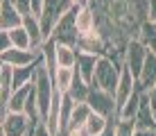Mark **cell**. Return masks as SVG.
Masks as SVG:
<instances>
[{"instance_id": "obj_27", "label": "cell", "mask_w": 156, "mask_h": 136, "mask_svg": "<svg viewBox=\"0 0 156 136\" xmlns=\"http://www.w3.org/2000/svg\"><path fill=\"white\" fill-rule=\"evenodd\" d=\"M0 46H2V52L5 50H12V39H9L7 32H2V36H0Z\"/></svg>"}, {"instance_id": "obj_29", "label": "cell", "mask_w": 156, "mask_h": 136, "mask_svg": "<svg viewBox=\"0 0 156 136\" xmlns=\"http://www.w3.org/2000/svg\"><path fill=\"white\" fill-rule=\"evenodd\" d=\"M133 136H156V129H136Z\"/></svg>"}, {"instance_id": "obj_4", "label": "cell", "mask_w": 156, "mask_h": 136, "mask_svg": "<svg viewBox=\"0 0 156 136\" xmlns=\"http://www.w3.org/2000/svg\"><path fill=\"white\" fill-rule=\"evenodd\" d=\"M75 12H77V7H73L70 12H68V14L57 23L55 34H52V41H57V43H68V46H75V48H77L79 32H77V25H75Z\"/></svg>"}, {"instance_id": "obj_9", "label": "cell", "mask_w": 156, "mask_h": 136, "mask_svg": "<svg viewBox=\"0 0 156 136\" xmlns=\"http://www.w3.org/2000/svg\"><path fill=\"white\" fill-rule=\"evenodd\" d=\"M75 25H77L79 36L98 30V12H95L93 5H82V7H77V12H75Z\"/></svg>"}, {"instance_id": "obj_14", "label": "cell", "mask_w": 156, "mask_h": 136, "mask_svg": "<svg viewBox=\"0 0 156 136\" xmlns=\"http://www.w3.org/2000/svg\"><path fill=\"white\" fill-rule=\"evenodd\" d=\"M154 84H156V52H149L147 59H145V66L140 70V75H138V89L145 93Z\"/></svg>"}, {"instance_id": "obj_25", "label": "cell", "mask_w": 156, "mask_h": 136, "mask_svg": "<svg viewBox=\"0 0 156 136\" xmlns=\"http://www.w3.org/2000/svg\"><path fill=\"white\" fill-rule=\"evenodd\" d=\"M14 2V7L18 9L23 16H30L32 14V0H12Z\"/></svg>"}, {"instance_id": "obj_1", "label": "cell", "mask_w": 156, "mask_h": 136, "mask_svg": "<svg viewBox=\"0 0 156 136\" xmlns=\"http://www.w3.org/2000/svg\"><path fill=\"white\" fill-rule=\"evenodd\" d=\"M122 66H125V64H120L118 59L109 57V54H102V57H98L93 86H100V89H104V91H109V93L115 95V89H118V82H120Z\"/></svg>"}, {"instance_id": "obj_19", "label": "cell", "mask_w": 156, "mask_h": 136, "mask_svg": "<svg viewBox=\"0 0 156 136\" xmlns=\"http://www.w3.org/2000/svg\"><path fill=\"white\" fill-rule=\"evenodd\" d=\"M7 34H9V39H12V48H16V50H34L32 36L27 34V30H25L23 25H20V27H14V30H9Z\"/></svg>"}, {"instance_id": "obj_10", "label": "cell", "mask_w": 156, "mask_h": 136, "mask_svg": "<svg viewBox=\"0 0 156 136\" xmlns=\"http://www.w3.org/2000/svg\"><path fill=\"white\" fill-rule=\"evenodd\" d=\"M23 18L25 16L14 7L12 0H0V30L2 32H9L14 27H20L23 25Z\"/></svg>"}, {"instance_id": "obj_8", "label": "cell", "mask_w": 156, "mask_h": 136, "mask_svg": "<svg viewBox=\"0 0 156 136\" xmlns=\"http://www.w3.org/2000/svg\"><path fill=\"white\" fill-rule=\"evenodd\" d=\"M77 50L79 52H86V54L102 57V54H106V41H104V36L100 34V30H95V32H88V34L79 36Z\"/></svg>"}, {"instance_id": "obj_23", "label": "cell", "mask_w": 156, "mask_h": 136, "mask_svg": "<svg viewBox=\"0 0 156 136\" xmlns=\"http://www.w3.org/2000/svg\"><path fill=\"white\" fill-rule=\"evenodd\" d=\"M88 91H90V84H86V82L79 77V73H77V77H75V84H73V89L68 91V95H70L75 102H86V97H88Z\"/></svg>"}, {"instance_id": "obj_16", "label": "cell", "mask_w": 156, "mask_h": 136, "mask_svg": "<svg viewBox=\"0 0 156 136\" xmlns=\"http://www.w3.org/2000/svg\"><path fill=\"white\" fill-rule=\"evenodd\" d=\"M90 113H93V109H90L88 102H75V109L70 113V120H68L66 132H68V129H84V125L90 118ZM66 132H63V134H66Z\"/></svg>"}, {"instance_id": "obj_7", "label": "cell", "mask_w": 156, "mask_h": 136, "mask_svg": "<svg viewBox=\"0 0 156 136\" xmlns=\"http://www.w3.org/2000/svg\"><path fill=\"white\" fill-rule=\"evenodd\" d=\"M41 61V48L39 50H5L2 52V64H9L14 68H23V66H34Z\"/></svg>"}, {"instance_id": "obj_15", "label": "cell", "mask_w": 156, "mask_h": 136, "mask_svg": "<svg viewBox=\"0 0 156 136\" xmlns=\"http://www.w3.org/2000/svg\"><path fill=\"white\" fill-rule=\"evenodd\" d=\"M95 66H98V57L95 54H86V52H79L77 57V66L75 70L79 73L86 84H93V77H95Z\"/></svg>"}, {"instance_id": "obj_18", "label": "cell", "mask_w": 156, "mask_h": 136, "mask_svg": "<svg viewBox=\"0 0 156 136\" xmlns=\"http://www.w3.org/2000/svg\"><path fill=\"white\" fill-rule=\"evenodd\" d=\"M75 77H77V70L75 68H57L52 73V79H55V89L59 93H68L75 84Z\"/></svg>"}, {"instance_id": "obj_22", "label": "cell", "mask_w": 156, "mask_h": 136, "mask_svg": "<svg viewBox=\"0 0 156 136\" xmlns=\"http://www.w3.org/2000/svg\"><path fill=\"white\" fill-rule=\"evenodd\" d=\"M36 66H39V64H34V66H23V68H14V91L34 82V77H36Z\"/></svg>"}, {"instance_id": "obj_17", "label": "cell", "mask_w": 156, "mask_h": 136, "mask_svg": "<svg viewBox=\"0 0 156 136\" xmlns=\"http://www.w3.org/2000/svg\"><path fill=\"white\" fill-rule=\"evenodd\" d=\"M113 123H115V120H111V118L100 116V113L93 111V113H90V118H88L86 125H84V134H86V136H102Z\"/></svg>"}, {"instance_id": "obj_20", "label": "cell", "mask_w": 156, "mask_h": 136, "mask_svg": "<svg viewBox=\"0 0 156 136\" xmlns=\"http://www.w3.org/2000/svg\"><path fill=\"white\" fill-rule=\"evenodd\" d=\"M136 39L140 41L149 52H156V23H152V20H145V23L140 25V32H138Z\"/></svg>"}, {"instance_id": "obj_2", "label": "cell", "mask_w": 156, "mask_h": 136, "mask_svg": "<svg viewBox=\"0 0 156 136\" xmlns=\"http://www.w3.org/2000/svg\"><path fill=\"white\" fill-rule=\"evenodd\" d=\"M86 102L90 105V109H93L95 113L106 116V118H111V120H118V107H115L113 93H109V91H104V89H100V86L90 84V91H88Z\"/></svg>"}, {"instance_id": "obj_30", "label": "cell", "mask_w": 156, "mask_h": 136, "mask_svg": "<svg viewBox=\"0 0 156 136\" xmlns=\"http://www.w3.org/2000/svg\"><path fill=\"white\" fill-rule=\"evenodd\" d=\"M63 136H86V134H84V129H68Z\"/></svg>"}, {"instance_id": "obj_13", "label": "cell", "mask_w": 156, "mask_h": 136, "mask_svg": "<svg viewBox=\"0 0 156 136\" xmlns=\"http://www.w3.org/2000/svg\"><path fill=\"white\" fill-rule=\"evenodd\" d=\"M136 127L138 129H156V113L152 105H149V97L147 93H143L140 97V107H138V113H136Z\"/></svg>"}, {"instance_id": "obj_31", "label": "cell", "mask_w": 156, "mask_h": 136, "mask_svg": "<svg viewBox=\"0 0 156 136\" xmlns=\"http://www.w3.org/2000/svg\"><path fill=\"white\" fill-rule=\"evenodd\" d=\"M73 7H82V5H90V0H70Z\"/></svg>"}, {"instance_id": "obj_32", "label": "cell", "mask_w": 156, "mask_h": 136, "mask_svg": "<svg viewBox=\"0 0 156 136\" xmlns=\"http://www.w3.org/2000/svg\"><path fill=\"white\" fill-rule=\"evenodd\" d=\"M102 136H115V123H113V125H111V127H109V129H106V132H104V134H102Z\"/></svg>"}, {"instance_id": "obj_12", "label": "cell", "mask_w": 156, "mask_h": 136, "mask_svg": "<svg viewBox=\"0 0 156 136\" xmlns=\"http://www.w3.org/2000/svg\"><path fill=\"white\" fill-rule=\"evenodd\" d=\"M79 50L68 43H57L55 41V66L57 68H75L77 66Z\"/></svg>"}, {"instance_id": "obj_21", "label": "cell", "mask_w": 156, "mask_h": 136, "mask_svg": "<svg viewBox=\"0 0 156 136\" xmlns=\"http://www.w3.org/2000/svg\"><path fill=\"white\" fill-rule=\"evenodd\" d=\"M140 97H143V91H136V93L129 97L127 105L118 111V120H136L138 107H140Z\"/></svg>"}, {"instance_id": "obj_5", "label": "cell", "mask_w": 156, "mask_h": 136, "mask_svg": "<svg viewBox=\"0 0 156 136\" xmlns=\"http://www.w3.org/2000/svg\"><path fill=\"white\" fill-rule=\"evenodd\" d=\"M147 54H149V50L143 46L138 39H131L127 43V48H125V66L133 73V77L138 79V75H140V70H143V66H145V59H147Z\"/></svg>"}, {"instance_id": "obj_6", "label": "cell", "mask_w": 156, "mask_h": 136, "mask_svg": "<svg viewBox=\"0 0 156 136\" xmlns=\"http://www.w3.org/2000/svg\"><path fill=\"white\" fill-rule=\"evenodd\" d=\"M136 91H140L138 89V79L133 77V73L129 70L127 66H122V73H120V82H118V89H115V107H118V111H120L122 107L127 105V100L131 97Z\"/></svg>"}, {"instance_id": "obj_26", "label": "cell", "mask_w": 156, "mask_h": 136, "mask_svg": "<svg viewBox=\"0 0 156 136\" xmlns=\"http://www.w3.org/2000/svg\"><path fill=\"white\" fill-rule=\"evenodd\" d=\"M147 20L156 23V0H147Z\"/></svg>"}, {"instance_id": "obj_11", "label": "cell", "mask_w": 156, "mask_h": 136, "mask_svg": "<svg viewBox=\"0 0 156 136\" xmlns=\"http://www.w3.org/2000/svg\"><path fill=\"white\" fill-rule=\"evenodd\" d=\"M34 91V82L32 84H25V86H20V89H16L12 95H9V100H7V107H2V116L5 113H25V105H27V97L30 93Z\"/></svg>"}, {"instance_id": "obj_24", "label": "cell", "mask_w": 156, "mask_h": 136, "mask_svg": "<svg viewBox=\"0 0 156 136\" xmlns=\"http://www.w3.org/2000/svg\"><path fill=\"white\" fill-rule=\"evenodd\" d=\"M136 129L138 127L133 120H115V136H133Z\"/></svg>"}, {"instance_id": "obj_28", "label": "cell", "mask_w": 156, "mask_h": 136, "mask_svg": "<svg viewBox=\"0 0 156 136\" xmlns=\"http://www.w3.org/2000/svg\"><path fill=\"white\" fill-rule=\"evenodd\" d=\"M147 93V97H149V105H152V109H154V113H156V84L152 86L149 91H145Z\"/></svg>"}, {"instance_id": "obj_3", "label": "cell", "mask_w": 156, "mask_h": 136, "mask_svg": "<svg viewBox=\"0 0 156 136\" xmlns=\"http://www.w3.org/2000/svg\"><path fill=\"white\" fill-rule=\"evenodd\" d=\"M36 125L27 113H5L2 116V136H30Z\"/></svg>"}]
</instances>
